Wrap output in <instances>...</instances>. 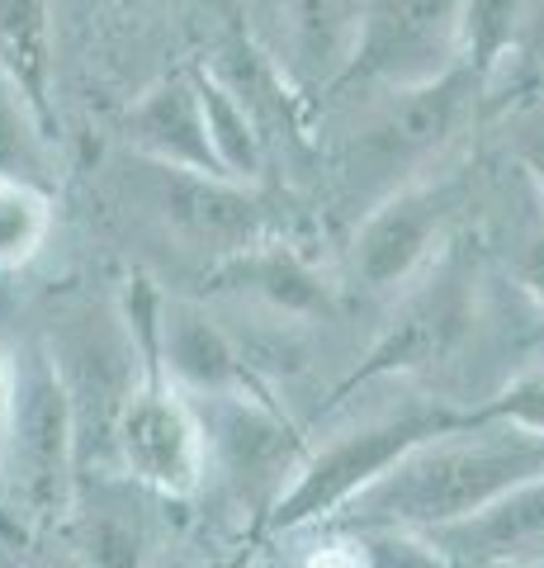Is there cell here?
Here are the masks:
<instances>
[{
  "label": "cell",
  "instance_id": "6da1fadb",
  "mask_svg": "<svg viewBox=\"0 0 544 568\" xmlns=\"http://www.w3.org/2000/svg\"><path fill=\"white\" fill-rule=\"evenodd\" d=\"M544 474V436L512 422H487L464 413L445 432L417 440L398 455L370 488L322 526H408L441 530L483 511L525 478Z\"/></svg>",
  "mask_w": 544,
  "mask_h": 568
},
{
  "label": "cell",
  "instance_id": "7a4b0ae2",
  "mask_svg": "<svg viewBox=\"0 0 544 568\" xmlns=\"http://www.w3.org/2000/svg\"><path fill=\"white\" fill-rule=\"evenodd\" d=\"M350 100H360V110L331 142V175L356 219L417 175L460 156L464 138L487 114V91L469 62L417 91H374Z\"/></svg>",
  "mask_w": 544,
  "mask_h": 568
},
{
  "label": "cell",
  "instance_id": "3957f363",
  "mask_svg": "<svg viewBox=\"0 0 544 568\" xmlns=\"http://www.w3.org/2000/svg\"><path fill=\"white\" fill-rule=\"evenodd\" d=\"M14 398L6 459H0V536L10 540H52L72 511L81 484L76 417L62 394L39 336L10 346Z\"/></svg>",
  "mask_w": 544,
  "mask_h": 568
},
{
  "label": "cell",
  "instance_id": "277c9868",
  "mask_svg": "<svg viewBox=\"0 0 544 568\" xmlns=\"http://www.w3.org/2000/svg\"><path fill=\"white\" fill-rule=\"evenodd\" d=\"M464 413L469 407H454L441 398H402L398 407H370V413L341 422L331 436L308 440V455L298 465L289 493L275 503V511L260 530H270V536H298V530L331 521L398 455H408L417 440L445 432Z\"/></svg>",
  "mask_w": 544,
  "mask_h": 568
},
{
  "label": "cell",
  "instance_id": "5b68a950",
  "mask_svg": "<svg viewBox=\"0 0 544 568\" xmlns=\"http://www.w3.org/2000/svg\"><path fill=\"white\" fill-rule=\"evenodd\" d=\"M52 369L62 379V394L76 417V450L81 474L110 469V436L124 403L156 365L133 342L119 304L100 298H62L48 317V332L39 336Z\"/></svg>",
  "mask_w": 544,
  "mask_h": 568
},
{
  "label": "cell",
  "instance_id": "8992f818",
  "mask_svg": "<svg viewBox=\"0 0 544 568\" xmlns=\"http://www.w3.org/2000/svg\"><path fill=\"white\" fill-rule=\"evenodd\" d=\"M469 200L473 171L460 156H450L435 171L393 190L374 209H365L356 219V237H350V280L379 298L408 294L441 261Z\"/></svg>",
  "mask_w": 544,
  "mask_h": 568
},
{
  "label": "cell",
  "instance_id": "52a82bcc",
  "mask_svg": "<svg viewBox=\"0 0 544 568\" xmlns=\"http://www.w3.org/2000/svg\"><path fill=\"white\" fill-rule=\"evenodd\" d=\"M110 171L119 200L133 204L156 233L181 242V252L208 256V271L270 242V213L247 181L156 166L133 152H119Z\"/></svg>",
  "mask_w": 544,
  "mask_h": 568
},
{
  "label": "cell",
  "instance_id": "ba28073f",
  "mask_svg": "<svg viewBox=\"0 0 544 568\" xmlns=\"http://www.w3.org/2000/svg\"><path fill=\"white\" fill-rule=\"evenodd\" d=\"M464 62L460 0H356V33L327 95L417 91ZM322 95V100H327Z\"/></svg>",
  "mask_w": 544,
  "mask_h": 568
},
{
  "label": "cell",
  "instance_id": "9c48e42d",
  "mask_svg": "<svg viewBox=\"0 0 544 568\" xmlns=\"http://www.w3.org/2000/svg\"><path fill=\"white\" fill-rule=\"evenodd\" d=\"M189 407H195L204 436V484L218 478L223 493L242 511H252L256 526H266L275 503L289 493L298 465H304L308 436L260 388L189 398Z\"/></svg>",
  "mask_w": 544,
  "mask_h": 568
},
{
  "label": "cell",
  "instance_id": "30bf717a",
  "mask_svg": "<svg viewBox=\"0 0 544 568\" xmlns=\"http://www.w3.org/2000/svg\"><path fill=\"white\" fill-rule=\"evenodd\" d=\"M110 469L133 478L166 503H185L204 488V436L181 388L147 375L129 394L110 436Z\"/></svg>",
  "mask_w": 544,
  "mask_h": 568
},
{
  "label": "cell",
  "instance_id": "8fae6325",
  "mask_svg": "<svg viewBox=\"0 0 544 568\" xmlns=\"http://www.w3.org/2000/svg\"><path fill=\"white\" fill-rule=\"evenodd\" d=\"M162 507H171L166 497L137 488L114 469H95L81 474L58 536L85 568H147L166 549Z\"/></svg>",
  "mask_w": 544,
  "mask_h": 568
},
{
  "label": "cell",
  "instance_id": "7c38bea8",
  "mask_svg": "<svg viewBox=\"0 0 544 568\" xmlns=\"http://www.w3.org/2000/svg\"><path fill=\"white\" fill-rule=\"evenodd\" d=\"M156 375L171 388H181L185 398H218V394H247V388H256L247 351L195 298H162V317H156Z\"/></svg>",
  "mask_w": 544,
  "mask_h": 568
},
{
  "label": "cell",
  "instance_id": "4fadbf2b",
  "mask_svg": "<svg viewBox=\"0 0 544 568\" xmlns=\"http://www.w3.org/2000/svg\"><path fill=\"white\" fill-rule=\"evenodd\" d=\"M119 142H124V152L143 156V162H156V166L223 175L214 142H208L195 71H171L152 91L137 95L129 110L119 114Z\"/></svg>",
  "mask_w": 544,
  "mask_h": 568
},
{
  "label": "cell",
  "instance_id": "5bb4252c",
  "mask_svg": "<svg viewBox=\"0 0 544 568\" xmlns=\"http://www.w3.org/2000/svg\"><path fill=\"white\" fill-rule=\"evenodd\" d=\"M464 62L487 91V114L544 67V0H460Z\"/></svg>",
  "mask_w": 544,
  "mask_h": 568
},
{
  "label": "cell",
  "instance_id": "9a60e30c",
  "mask_svg": "<svg viewBox=\"0 0 544 568\" xmlns=\"http://www.w3.org/2000/svg\"><path fill=\"white\" fill-rule=\"evenodd\" d=\"M270 14L275 43L260 48L285 71L298 95H327L337 85L350 33H356V0H260Z\"/></svg>",
  "mask_w": 544,
  "mask_h": 568
},
{
  "label": "cell",
  "instance_id": "2e32d148",
  "mask_svg": "<svg viewBox=\"0 0 544 568\" xmlns=\"http://www.w3.org/2000/svg\"><path fill=\"white\" fill-rule=\"evenodd\" d=\"M454 568H521L544 564V474L525 478L473 517L427 530Z\"/></svg>",
  "mask_w": 544,
  "mask_h": 568
},
{
  "label": "cell",
  "instance_id": "e0dca14e",
  "mask_svg": "<svg viewBox=\"0 0 544 568\" xmlns=\"http://www.w3.org/2000/svg\"><path fill=\"white\" fill-rule=\"evenodd\" d=\"M0 67L52 123V14L48 0H0Z\"/></svg>",
  "mask_w": 544,
  "mask_h": 568
},
{
  "label": "cell",
  "instance_id": "ac0fdd59",
  "mask_svg": "<svg viewBox=\"0 0 544 568\" xmlns=\"http://www.w3.org/2000/svg\"><path fill=\"white\" fill-rule=\"evenodd\" d=\"M52 123L39 114L20 81L0 67V181H29L52 190Z\"/></svg>",
  "mask_w": 544,
  "mask_h": 568
},
{
  "label": "cell",
  "instance_id": "d6986e66",
  "mask_svg": "<svg viewBox=\"0 0 544 568\" xmlns=\"http://www.w3.org/2000/svg\"><path fill=\"white\" fill-rule=\"evenodd\" d=\"M195 85H199L208 142H214V156H218L223 175L227 181H256L260 162H266V138H260L252 110L227 91L208 67H195Z\"/></svg>",
  "mask_w": 544,
  "mask_h": 568
},
{
  "label": "cell",
  "instance_id": "ffe728a7",
  "mask_svg": "<svg viewBox=\"0 0 544 568\" xmlns=\"http://www.w3.org/2000/svg\"><path fill=\"white\" fill-rule=\"evenodd\" d=\"M52 233V190L29 181H0V275L24 271L48 246Z\"/></svg>",
  "mask_w": 544,
  "mask_h": 568
},
{
  "label": "cell",
  "instance_id": "44dd1931",
  "mask_svg": "<svg viewBox=\"0 0 544 568\" xmlns=\"http://www.w3.org/2000/svg\"><path fill=\"white\" fill-rule=\"evenodd\" d=\"M341 530L356 549L360 568H454L427 530H408V526H327Z\"/></svg>",
  "mask_w": 544,
  "mask_h": 568
},
{
  "label": "cell",
  "instance_id": "7402d4cb",
  "mask_svg": "<svg viewBox=\"0 0 544 568\" xmlns=\"http://www.w3.org/2000/svg\"><path fill=\"white\" fill-rule=\"evenodd\" d=\"M502 148L521 181L544 204V95H521L502 110Z\"/></svg>",
  "mask_w": 544,
  "mask_h": 568
},
{
  "label": "cell",
  "instance_id": "603a6c76",
  "mask_svg": "<svg viewBox=\"0 0 544 568\" xmlns=\"http://www.w3.org/2000/svg\"><path fill=\"white\" fill-rule=\"evenodd\" d=\"M512 252H506V271H512V284L525 294V304L535 313V327L544 332V204L531 190V213L512 223Z\"/></svg>",
  "mask_w": 544,
  "mask_h": 568
},
{
  "label": "cell",
  "instance_id": "cb8c5ba5",
  "mask_svg": "<svg viewBox=\"0 0 544 568\" xmlns=\"http://www.w3.org/2000/svg\"><path fill=\"white\" fill-rule=\"evenodd\" d=\"M473 417H487V422H512L521 432H535L544 436V365H525L506 379L493 398L473 403L469 407Z\"/></svg>",
  "mask_w": 544,
  "mask_h": 568
},
{
  "label": "cell",
  "instance_id": "d4e9b609",
  "mask_svg": "<svg viewBox=\"0 0 544 568\" xmlns=\"http://www.w3.org/2000/svg\"><path fill=\"white\" fill-rule=\"evenodd\" d=\"M10 398H14V365H10V346L0 336V459H6V432H10Z\"/></svg>",
  "mask_w": 544,
  "mask_h": 568
},
{
  "label": "cell",
  "instance_id": "484cf974",
  "mask_svg": "<svg viewBox=\"0 0 544 568\" xmlns=\"http://www.w3.org/2000/svg\"><path fill=\"white\" fill-rule=\"evenodd\" d=\"M147 568H204V564H195V559H185V555H171V549H162Z\"/></svg>",
  "mask_w": 544,
  "mask_h": 568
},
{
  "label": "cell",
  "instance_id": "4316f807",
  "mask_svg": "<svg viewBox=\"0 0 544 568\" xmlns=\"http://www.w3.org/2000/svg\"><path fill=\"white\" fill-rule=\"evenodd\" d=\"M521 568H544V564H521Z\"/></svg>",
  "mask_w": 544,
  "mask_h": 568
}]
</instances>
